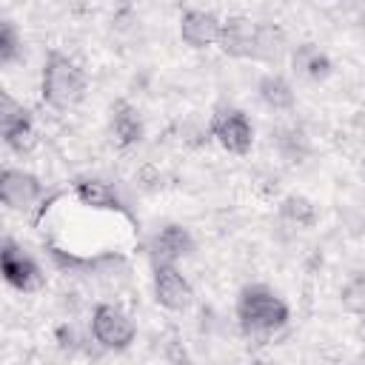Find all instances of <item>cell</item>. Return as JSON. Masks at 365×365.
<instances>
[{"mask_svg":"<svg viewBox=\"0 0 365 365\" xmlns=\"http://www.w3.org/2000/svg\"><path fill=\"white\" fill-rule=\"evenodd\" d=\"M359 26H365V6L359 9Z\"/></svg>","mask_w":365,"mask_h":365,"instance_id":"21","label":"cell"},{"mask_svg":"<svg viewBox=\"0 0 365 365\" xmlns=\"http://www.w3.org/2000/svg\"><path fill=\"white\" fill-rule=\"evenodd\" d=\"M359 114H362V120H365V108H362V111H359Z\"/></svg>","mask_w":365,"mask_h":365,"instance_id":"23","label":"cell"},{"mask_svg":"<svg viewBox=\"0 0 365 365\" xmlns=\"http://www.w3.org/2000/svg\"><path fill=\"white\" fill-rule=\"evenodd\" d=\"M143 134H145V125H143L140 111L131 103L117 100L111 106V137H114V143L120 148H131L143 140Z\"/></svg>","mask_w":365,"mask_h":365,"instance_id":"12","label":"cell"},{"mask_svg":"<svg viewBox=\"0 0 365 365\" xmlns=\"http://www.w3.org/2000/svg\"><path fill=\"white\" fill-rule=\"evenodd\" d=\"M279 217L297 228H311L317 222V205L302 194H288L279 202Z\"/></svg>","mask_w":365,"mask_h":365,"instance_id":"17","label":"cell"},{"mask_svg":"<svg viewBox=\"0 0 365 365\" xmlns=\"http://www.w3.org/2000/svg\"><path fill=\"white\" fill-rule=\"evenodd\" d=\"M91 336L106 351H125L137 339V325L120 305L97 302L91 311Z\"/></svg>","mask_w":365,"mask_h":365,"instance_id":"3","label":"cell"},{"mask_svg":"<svg viewBox=\"0 0 365 365\" xmlns=\"http://www.w3.org/2000/svg\"><path fill=\"white\" fill-rule=\"evenodd\" d=\"M74 197L88 208H120V197L111 182L100 177H86L74 182Z\"/></svg>","mask_w":365,"mask_h":365,"instance_id":"16","label":"cell"},{"mask_svg":"<svg viewBox=\"0 0 365 365\" xmlns=\"http://www.w3.org/2000/svg\"><path fill=\"white\" fill-rule=\"evenodd\" d=\"M86 86H88L86 71L68 54H63L57 48H51L46 54V63H43V71H40L43 103H48L57 111L74 108L86 97Z\"/></svg>","mask_w":365,"mask_h":365,"instance_id":"1","label":"cell"},{"mask_svg":"<svg viewBox=\"0 0 365 365\" xmlns=\"http://www.w3.org/2000/svg\"><path fill=\"white\" fill-rule=\"evenodd\" d=\"M222 20L208 9H182L180 14V40L191 48H208L220 43Z\"/></svg>","mask_w":365,"mask_h":365,"instance_id":"10","label":"cell"},{"mask_svg":"<svg viewBox=\"0 0 365 365\" xmlns=\"http://www.w3.org/2000/svg\"><path fill=\"white\" fill-rule=\"evenodd\" d=\"M23 51V37L14 26V20H0V66H11Z\"/></svg>","mask_w":365,"mask_h":365,"instance_id":"19","label":"cell"},{"mask_svg":"<svg viewBox=\"0 0 365 365\" xmlns=\"http://www.w3.org/2000/svg\"><path fill=\"white\" fill-rule=\"evenodd\" d=\"M43 182L31 171L23 168H3L0 171V202L11 211H29L43 197Z\"/></svg>","mask_w":365,"mask_h":365,"instance_id":"7","label":"cell"},{"mask_svg":"<svg viewBox=\"0 0 365 365\" xmlns=\"http://www.w3.org/2000/svg\"><path fill=\"white\" fill-rule=\"evenodd\" d=\"M254 37H257V20H248L242 14H231L222 20L220 29V51L237 60L254 57Z\"/></svg>","mask_w":365,"mask_h":365,"instance_id":"11","label":"cell"},{"mask_svg":"<svg viewBox=\"0 0 365 365\" xmlns=\"http://www.w3.org/2000/svg\"><path fill=\"white\" fill-rule=\"evenodd\" d=\"M251 365H271V362H265V359H254Z\"/></svg>","mask_w":365,"mask_h":365,"instance_id":"22","label":"cell"},{"mask_svg":"<svg viewBox=\"0 0 365 365\" xmlns=\"http://www.w3.org/2000/svg\"><path fill=\"white\" fill-rule=\"evenodd\" d=\"M0 274L14 291H23V294H31V291L43 288V282H46L37 259L31 254H26L11 237H3V242H0Z\"/></svg>","mask_w":365,"mask_h":365,"instance_id":"5","label":"cell"},{"mask_svg":"<svg viewBox=\"0 0 365 365\" xmlns=\"http://www.w3.org/2000/svg\"><path fill=\"white\" fill-rule=\"evenodd\" d=\"M339 299H342L345 311L354 314V317H359V322L365 325V274H354V277L342 285Z\"/></svg>","mask_w":365,"mask_h":365,"instance_id":"18","label":"cell"},{"mask_svg":"<svg viewBox=\"0 0 365 365\" xmlns=\"http://www.w3.org/2000/svg\"><path fill=\"white\" fill-rule=\"evenodd\" d=\"M257 97L274 111H288L297 103V94H294L291 83L277 71H268L257 80Z\"/></svg>","mask_w":365,"mask_h":365,"instance_id":"15","label":"cell"},{"mask_svg":"<svg viewBox=\"0 0 365 365\" xmlns=\"http://www.w3.org/2000/svg\"><path fill=\"white\" fill-rule=\"evenodd\" d=\"M288 51V37L282 26L277 23H257V37H254V57L257 63H279Z\"/></svg>","mask_w":365,"mask_h":365,"instance_id":"13","label":"cell"},{"mask_svg":"<svg viewBox=\"0 0 365 365\" xmlns=\"http://www.w3.org/2000/svg\"><path fill=\"white\" fill-rule=\"evenodd\" d=\"M194 251V237H191V231L185 228V225H180V222H168V225H163L154 237H151V242H148V257H151V262H154V268L157 265H177L182 257H188Z\"/></svg>","mask_w":365,"mask_h":365,"instance_id":"9","label":"cell"},{"mask_svg":"<svg viewBox=\"0 0 365 365\" xmlns=\"http://www.w3.org/2000/svg\"><path fill=\"white\" fill-rule=\"evenodd\" d=\"M165 359H168V365H194L191 356H188V351L182 348V342H180L177 336L168 339V345H165Z\"/></svg>","mask_w":365,"mask_h":365,"instance_id":"20","label":"cell"},{"mask_svg":"<svg viewBox=\"0 0 365 365\" xmlns=\"http://www.w3.org/2000/svg\"><path fill=\"white\" fill-rule=\"evenodd\" d=\"M154 299L165 311H185L194 302V288L177 265H157L154 268Z\"/></svg>","mask_w":365,"mask_h":365,"instance_id":"8","label":"cell"},{"mask_svg":"<svg viewBox=\"0 0 365 365\" xmlns=\"http://www.w3.org/2000/svg\"><path fill=\"white\" fill-rule=\"evenodd\" d=\"M0 137L14 154H29L37 143L34 117L9 91H0Z\"/></svg>","mask_w":365,"mask_h":365,"instance_id":"4","label":"cell"},{"mask_svg":"<svg viewBox=\"0 0 365 365\" xmlns=\"http://www.w3.org/2000/svg\"><path fill=\"white\" fill-rule=\"evenodd\" d=\"M288 317L285 299L262 282L245 285L237 297V319L245 334H274L288 325Z\"/></svg>","mask_w":365,"mask_h":365,"instance_id":"2","label":"cell"},{"mask_svg":"<svg viewBox=\"0 0 365 365\" xmlns=\"http://www.w3.org/2000/svg\"><path fill=\"white\" fill-rule=\"evenodd\" d=\"M211 134L228 154H248L254 145V125L240 108H217L211 117Z\"/></svg>","mask_w":365,"mask_h":365,"instance_id":"6","label":"cell"},{"mask_svg":"<svg viewBox=\"0 0 365 365\" xmlns=\"http://www.w3.org/2000/svg\"><path fill=\"white\" fill-rule=\"evenodd\" d=\"M291 63H294V68L299 71V74H305L308 80H325L331 71H334V63H331V57L319 48V46H314V43H299L294 51H291Z\"/></svg>","mask_w":365,"mask_h":365,"instance_id":"14","label":"cell"}]
</instances>
